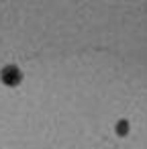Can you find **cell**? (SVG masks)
<instances>
[{"mask_svg":"<svg viewBox=\"0 0 147 149\" xmlns=\"http://www.w3.org/2000/svg\"><path fill=\"white\" fill-rule=\"evenodd\" d=\"M0 78H2V82L6 86H19L21 80H23V74H21V70L17 65H6L2 70V74H0Z\"/></svg>","mask_w":147,"mask_h":149,"instance_id":"6da1fadb","label":"cell"},{"mask_svg":"<svg viewBox=\"0 0 147 149\" xmlns=\"http://www.w3.org/2000/svg\"><path fill=\"white\" fill-rule=\"evenodd\" d=\"M127 127H129L127 120H121V123L116 125V133H118V135H127Z\"/></svg>","mask_w":147,"mask_h":149,"instance_id":"7a4b0ae2","label":"cell"}]
</instances>
